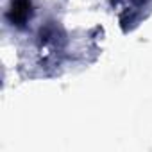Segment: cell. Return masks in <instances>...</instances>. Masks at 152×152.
I'll return each instance as SVG.
<instances>
[{"label": "cell", "instance_id": "6da1fadb", "mask_svg": "<svg viewBox=\"0 0 152 152\" xmlns=\"http://www.w3.org/2000/svg\"><path fill=\"white\" fill-rule=\"evenodd\" d=\"M31 0H13L11 6V20L15 25H23L29 18H31Z\"/></svg>", "mask_w": 152, "mask_h": 152}]
</instances>
